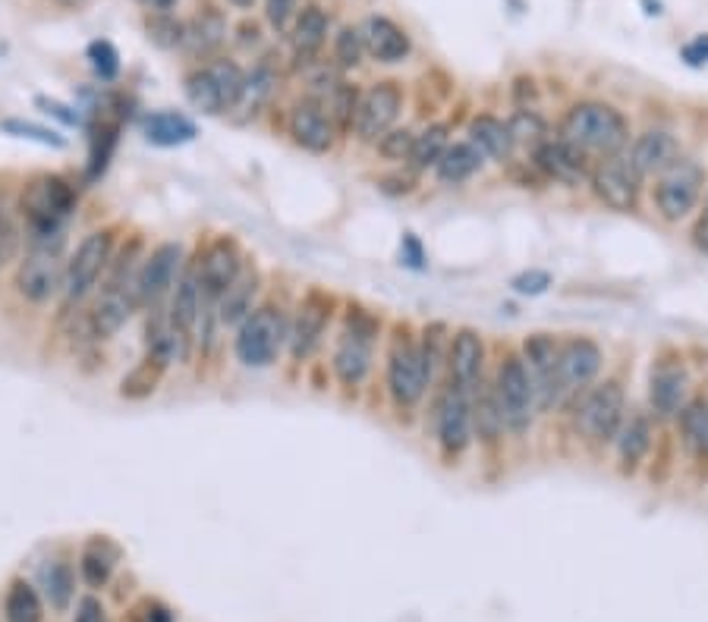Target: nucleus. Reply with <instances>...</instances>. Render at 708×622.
Here are the masks:
<instances>
[{"instance_id":"obj_25","label":"nucleus","mask_w":708,"mask_h":622,"mask_svg":"<svg viewBox=\"0 0 708 622\" xmlns=\"http://www.w3.org/2000/svg\"><path fill=\"white\" fill-rule=\"evenodd\" d=\"M327 318H331L327 298L312 293V296L302 302L300 315H297V325L290 330V346H293V355H297V358H302V355H309V352L315 350V343H319L322 333H325Z\"/></svg>"},{"instance_id":"obj_47","label":"nucleus","mask_w":708,"mask_h":622,"mask_svg":"<svg viewBox=\"0 0 708 622\" xmlns=\"http://www.w3.org/2000/svg\"><path fill=\"white\" fill-rule=\"evenodd\" d=\"M76 622H105V607L98 597H82L80 610H76Z\"/></svg>"},{"instance_id":"obj_49","label":"nucleus","mask_w":708,"mask_h":622,"mask_svg":"<svg viewBox=\"0 0 708 622\" xmlns=\"http://www.w3.org/2000/svg\"><path fill=\"white\" fill-rule=\"evenodd\" d=\"M696 243L703 252H708V202H706V211H703V220H699V227H696Z\"/></svg>"},{"instance_id":"obj_22","label":"nucleus","mask_w":708,"mask_h":622,"mask_svg":"<svg viewBox=\"0 0 708 622\" xmlns=\"http://www.w3.org/2000/svg\"><path fill=\"white\" fill-rule=\"evenodd\" d=\"M362 45L365 51L382 60V63H397L409 54V38L397 23H391L387 16H369L362 26Z\"/></svg>"},{"instance_id":"obj_14","label":"nucleus","mask_w":708,"mask_h":622,"mask_svg":"<svg viewBox=\"0 0 708 622\" xmlns=\"http://www.w3.org/2000/svg\"><path fill=\"white\" fill-rule=\"evenodd\" d=\"M183 265V248L173 243L158 245L152 258L142 265L136 273V298L142 305H158L173 286H177V271Z\"/></svg>"},{"instance_id":"obj_17","label":"nucleus","mask_w":708,"mask_h":622,"mask_svg":"<svg viewBox=\"0 0 708 622\" xmlns=\"http://www.w3.org/2000/svg\"><path fill=\"white\" fill-rule=\"evenodd\" d=\"M195 273H199L202 296L218 302L233 286V280L240 277V255H237V248L227 243L212 245L208 255H205V261H202V268Z\"/></svg>"},{"instance_id":"obj_42","label":"nucleus","mask_w":708,"mask_h":622,"mask_svg":"<svg viewBox=\"0 0 708 622\" xmlns=\"http://www.w3.org/2000/svg\"><path fill=\"white\" fill-rule=\"evenodd\" d=\"M412 142H416V136L409 130H394V133H384L382 142H379V151L387 161H409Z\"/></svg>"},{"instance_id":"obj_37","label":"nucleus","mask_w":708,"mask_h":622,"mask_svg":"<svg viewBox=\"0 0 708 622\" xmlns=\"http://www.w3.org/2000/svg\"><path fill=\"white\" fill-rule=\"evenodd\" d=\"M272 85H274V76L265 70V66L255 70V73L243 82V95H240V105H237V108H245L249 113H255V110L265 105V98L272 95Z\"/></svg>"},{"instance_id":"obj_3","label":"nucleus","mask_w":708,"mask_h":622,"mask_svg":"<svg viewBox=\"0 0 708 622\" xmlns=\"http://www.w3.org/2000/svg\"><path fill=\"white\" fill-rule=\"evenodd\" d=\"M624 425V390L617 380H604L586 390L576 406V431L592 443L614 440Z\"/></svg>"},{"instance_id":"obj_39","label":"nucleus","mask_w":708,"mask_h":622,"mask_svg":"<svg viewBox=\"0 0 708 622\" xmlns=\"http://www.w3.org/2000/svg\"><path fill=\"white\" fill-rule=\"evenodd\" d=\"M514 142H542L545 136V120L536 110H517L514 120L507 123Z\"/></svg>"},{"instance_id":"obj_30","label":"nucleus","mask_w":708,"mask_h":622,"mask_svg":"<svg viewBox=\"0 0 708 622\" xmlns=\"http://www.w3.org/2000/svg\"><path fill=\"white\" fill-rule=\"evenodd\" d=\"M435 167L444 183H464L482 167V151L472 142H457V145H447V151L441 155Z\"/></svg>"},{"instance_id":"obj_31","label":"nucleus","mask_w":708,"mask_h":622,"mask_svg":"<svg viewBox=\"0 0 708 622\" xmlns=\"http://www.w3.org/2000/svg\"><path fill=\"white\" fill-rule=\"evenodd\" d=\"M617 453H621V462L627 465V468H636L643 456L649 453V447H652V428H649V422L643 418V415H633L629 422L621 425V431H617Z\"/></svg>"},{"instance_id":"obj_48","label":"nucleus","mask_w":708,"mask_h":622,"mask_svg":"<svg viewBox=\"0 0 708 622\" xmlns=\"http://www.w3.org/2000/svg\"><path fill=\"white\" fill-rule=\"evenodd\" d=\"M683 57H686L689 63H706V60H708V38H696L693 45H686V48H683Z\"/></svg>"},{"instance_id":"obj_46","label":"nucleus","mask_w":708,"mask_h":622,"mask_svg":"<svg viewBox=\"0 0 708 622\" xmlns=\"http://www.w3.org/2000/svg\"><path fill=\"white\" fill-rule=\"evenodd\" d=\"M265 7H268V23L277 32H284L290 16H293V0H265Z\"/></svg>"},{"instance_id":"obj_23","label":"nucleus","mask_w":708,"mask_h":622,"mask_svg":"<svg viewBox=\"0 0 708 622\" xmlns=\"http://www.w3.org/2000/svg\"><path fill=\"white\" fill-rule=\"evenodd\" d=\"M290 133L305 151H315V155H322L334 145V123L327 120V113L315 101H305V105L293 110Z\"/></svg>"},{"instance_id":"obj_52","label":"nucleus","mask_w":708,"mask_h":622,"mask_svg":"<svg viewBox=\"0 0 708 622\" xmlns=\"http://www.w3.org/2000/svg\"><path fill=\"white\" fill-rule=\"evenodd\" d=\"M230 3H237V7H243V10H245V7H252L255 0H230Z\"/></svg>"},{"instance_id":"obj_35","label":"nucleus","mask_w":708,"mask_h":622,"mask_svg":"<svg viewBox=\"0 0 708 622\" xmlns=\"http://www.w3.org/2000/svg\"><path fill=\"white\" fill-rule=\"evenodd\" d=\"M444 151H447V130H444V126H429L422 136H416V142H412L409 163H412L416 170L435 167Z\"/></svg>"},{"instance_id":"obj_11","label":"nucleus","mask_w":708,"mask_h":622,"mask_svg":"<svg viewBox=\"0 0 708 622\" xmlns=\"http://www.w3.org/2000/svg\"><path fill=\"white\" fill-rule=\"evenodd\" d=\"M435 425L441 447L447 453H464L466 447H469V437H472V403H469V393L460 390L457 383L444 387V393L437 400Z\"/></svg>"},{"instance_id":"obj_50","label":"nucleus","mask_w":708,"mask_h":622,"mask_svg":"<svg viewBox=\"0 0 708 622\" xmlns=\"http://www.w3.org/2000/svg\"><path fill=\"white\" fill-rule=\"evenodd\" d=\"M139 3H145L148 10H158V13H167L177 0H139Z\"/></svg>"},{"instance_id":"obj_40","label":"nucleus","mask_w":708,"mask_h":622,"mask_svg":"<svg viewBox=\"0 0 708 622\" xmlns=\"http://www.w3.org/2000/svg\"><path fill=\"white\" fill-rule=\"evenodd\" d=\"M88 60H92V70L105 82H110L120 73V57H117L110 41H92L88 45Z\"/></svg>"},{"instance_id":"obj_44","label":"nucleus","mask_w":708,"mask_h":622,"mask_svg":"<svg viewBox=\"0 0 708 622\" xmlns=\"http://www.w3.org/2000/svg\"><path fill=\"white\" fill-rule=\"evenodd\" d=\"M3 130H7V133H16V136H23V138H35V142H41V145H55V148H60V145H63V138L57 136V133H51V130H41V126H35V123H23V120H7V123H3Z\"/></svg>"},{"instance_id":"obj_41","label":"nucleus","mask_w":708,"mask_h":622,"mask_svg":"<svg viewBox=\"0 0 708 622\" xmlns=\"http://www.w3.org/2000/svg\"><path fill=\"white\" fill-rule=\"evenodd\" d=\"M362 51H365V45H362V32H359V28H344V32L337 35L334 57H337L340 66H356Z\"/></svg>"},{"instance_id":"obj_10","label":"nucleus","mask_w":708,"mask_h":622,"mask_svg":"<svg viewBox=\"0 0 708 622\" xmlns=\"http://www.w3.org/2000/svg\"><path fill=\"white\" fill-rule=\"evenodd\" d=\"M592 190L611 211H633L639 202V173L633 170L629 158H601L596 170H589Z\"/></svg>"},{"instance_id":"obj_2","label":"nucleus","mask_w":708,"mask_h":622,"mask_svg":"<svg viewBox=\"0 0 708 622\" xmlns=\"http://www.w3.org/2000/svg\"><path fill=\"white\" fill-rule=\"evenodd\" d=\"M494 406L501 415V425H507L511 431H529L532 418H536V387L526 371V362L519 355H507L497 368V380H494Z\"/></svg>"},{"instance_id":"obj_15","label":"nucleus","mask_w":708,"mask_h":622,"mask_svg":"<svg viewBox=\"0 0 708 622\" xmlns=\"http://www.w3.org/2000/svg\"><path fill=\"white\" fill-rule=\"evenodd\" d=\"M601 371V350L586 340V337H573L567 343L557 346V383L564 393L583 390L586 383Z\"/></svg>"},{"instance_id":"obj_26","label":"nucleus","mask_w":708,"mask_h":622,"mask_svg":"<svg viewBox=\"0 0 708 622\" xmlns=\"http://www.w3.org/2000/svg\"><path fill=\"white\" fill-rule=\"evenodd\" d=\"M469 138L482 151V158H494V161H507L517 145L507 123H501L497 117H476L469 126Z\"/></svg>"},{"instance_id":"obj_28","label":"nucleus","mask_w":708,"mask_h":622,"mask_svg":"<svg viewBox=\"0 0 708 622\" xmlns=\"http://www.w3.org/2000/svg\"><path fill=\"white\" fill-rule=\"evenodd\" d=\"M145 138L152 145H161V148H173V145H187L195 138V123L187 120L183 113H152L145 120Z\"/></svg>"},{"instance_id":"obj_18","label":"nucleus","mask_w":708,"mask_h":622,"mask_svg":"<svg viewBox=\"0 0 708 622\" xmlns=\"http://www.w3.org/2000/svg\"><path fill=\"white\" fill-rule=\"evenodd\" d=\"M681 161V145L677 138L664 130H652L646 136L636 138L633 145V155H629V163L639 176H655V173H664L668 167Z\"/></svg>"},{"instance_id":"obj_27","label":"nucleus","mask_w":708,"mask_h":622,"mask_svg":"<svg viewBox=\"0 0 708 622\" xmlns=\"http://www.w3.org/2000/svg\"><path fill=\"white\" fill-rule=\"evenodd\" d=\"M202 286H199V273L190 271L177 280L173 290V302H170V321L180 327L183 333H190L199 325V312H202Z\"/></svg>"},{"instance_id":"obj_45","label":"nucleus","mask_w":708,"mask_h":622,"mask_svg":"<svg viewBox=\"0 0 708 622\" xmlns=\"http://www.w3.org/2000/svg\"><path fill=\"white\" fill-rule=\"evenodd\" d=\"M548 283H551V277L545 271H532V273H523L514 280V290L523 293V296H539V293H545Z\"/></svg>"},{"instance_id":"obj_24","label":"nucleus","mask_w":708,"mask_h":622,"mask_svg":"<svg viewBox=\"0 0 708 622\" xmlns=\"http://www.w3.org/2000/svg\"><path fill=\"white\" fill-rule=\"evenodd\" d=\"M369 362H372V340H369L365 330L353 327V333H344V340L337 343L334 371L347 387H356L359 380L369 375Z\"/></svg>"},{"instance_id":"obj_33","label":"nucleus","mask_w":708,"mask_h":622,"mask_svg":"<svg viewBox=\"0 0 708 622\" xmlns=\"http://www.w3.org/2000/svg\"><path fill=\"white\" fill-rule=\"evenodd\" d=\"M252 296H255V277H237L233 286L218 298L220 321L224 325H240L252 315Z\"/></svg>"},{"instance_id":"obj_8","label":"nucleus","mask_w":708,"mask_h":622,"mask_svg":"<svg viewBox=\"0 0 708 622\" xmlns=\"http://www.w3.org/2000/svg\"><path fill=\"white\" fill-rule=\"evenodd\" d=\"M703 183H706V170L696 161H677L661 173V183L655 190V205L668 220H681L686 217L699 195H703Z\"/></svg>"},{"instance_id":"obj_7","label":"nucleus","mask_w":708,"mask_h":622,"mask_svg":"<svg viewBox=\"0 0 708 622\" xmlns=\"http://www.w3.org/2000/svg\"><path fill=\"white\" fill-rule=\"evenodd\" d=\"M432 358L425 355L422 346L400 340L391 358H387V387L397 406H416L425 397V387L432 380Z\"/></svg>"},{"instance_id":"obj_38","label":"nucleus","mask_w":708,"mask_h":622,"mask_svg":"<svg viewBox=\"0 0 708 622\" xmlns=\"http://www.w3.org/2000/svg\"><path fill=\"white\" fill-rule=\"evenodd\" d=\"M683 431L699 453H708V403H696L683 415Z\"/></svg>"},{"instance_id":"obj_32","label":"nucleus","mask_w":708,"mask_h":622,"mask_svg":"<svg viewBox=\"0 0 708 622\" xmlns=\"http://www.w3.org/2000/svg\"><path fill=\"white\" fill-rule=\"evenodd\" d=\"M38 578H41V588H45L48 603L63 613V610L70 607V597H73V569H70V563H63V560H48V563L41 566V572H38Z\"/></svg>"},{"instance_id":"obj_4","label":"nucleus","mask_w":708,"mask_h":622,"mask_svg":"<svg viewBox=\"0 0 708 622\" xmlns=\"http://www.w3.org/2000/svg\"><path fill=\"white\" fill-rule=\"evenodd\" d=\"M243 82L245 76L237 63L218 60V63H208L205 70L192 73L187 80V95H190L192 108H199L202 113H224V110L240 105Z\"/></svg>"},{"instance_id":"obj_36","label":"nucleus","mask_w":708,"mask_h":622,"mask_svg":"<svg viewBox=\"0 0 708 622\" xmlns=\"http://www.w3.org/2000/svg\"><path fill=\"white\" fill-rule=\"evenodd\" d=\"M113 560H117V557H113V553H105L101 544L88 547L85 557H82V575H85V582H88L92 588H101L110 578V572H113Z\"/></svg>"},{"instance_id":"obj_43","label":"nucleus","mask_w":708,"mask_h":622,"mask_svg":"<svg viewBox=\"0 0 708 622\" xmlns=\"http://www.w3.org/2000/svg\"><path fill=\"white\" fill-rule=\"evenodd\" d=\"M148 35L161 45V48H173V45H180L183 41V26L180 23H173L167 13H161L158 20H152L148 23Z\"/></svg>"},{"instance_id":"obj_20","label":"nucleus","mask_w":708,"mask_h":622,"mask_svg":"<svg viewBox=\"0 0 708 622\" xmlns=\"http://www.w3.org/2000/svg\"><path fill=\"white\" fill-rule=\"evenodd\" d=\"M689 378L681 365H658L652 371V387H649V403L658 418L677 415L686 403Z\"/></svg>"},{"instance_id":"obj_13","label":"nucleus","mask_w":708,"mask_h":622,"mask_svg":"<svg viewBox=\"0 0 708 622\" xmlns=\"http://www.w3.org/2000/svg\"><path fill=\"white\" fill-rule=\"evenodd\" d=\"M110 258V233H92L85 236L76 248V255L70 258L67 271H63V290L70 298H82L95 280L101 277L105 265Z\"/></svg>"},{"instance_id":"obj_6","label":"nucleus","mask_w":708,"mask_h":622,"mask_svg":"<svg viewBox=\"0 0 708 622\" xmlns=\"http://www.w3.org/2000/svg\"><path fill=\"white\" fill-rule=\"evenodd\" d=\"M76 205V195L73 190L57 180V176H41L28 186L26 198H23V208H26L28 220H32V230H35V243L55 236L60 240V223L70 217Z\"/></svg>"},{"instance_id":"obj_51","label":"nucleus","mask_w":708,"mask_h":622,"mask_svg":"<svg viewBox=\"0 0 708 622\" xmlns=\"http://www.w3.org/2000/svg\"><path fill=\"white\" fill-rule=\"evenodd\" d=\"M57 3H63V7H80L85 0H57Z\"/></svg>"},{"instance_id":"obj_29","label":"nucleus","mask_w":708,"mask_h":622,"mask_svg":"<svg viewBox=\"0 0 708 622\" xmlns=\"http://www.w3.org/2000/svg\"><path fill=\"white\" fill-rule=\"evenodd\" d=\"M327 38V16L322 7H305L293 26V48L300 60H312Z\"/></svg>"},{"instance_id":"obj_1","label":"nucleus","mask_w":708,"mask_h":622,"mask_svg":"<svg viewBox=\"0 0 708 622\" xmlns=\"http://www.w3.org/2000/svg\"><path fill=\"white\" fill-rule=\"evenodd\" d=\"M629 126L621 110L601 101H586L567 110L561 123V142H567L586 158H614L627 145Z\"/></svg>"},{"instance_id":"obj_16","label":"nucleus","mask_w":708,"mask_h":622,"mask_svg":"<svg viewBox=\"0 0 708 622\" xmlns=\"http://www.w3.org/2000/svg\"><path fill=\"white\" fill-rule=\"evenodd\" d=\"M482 362H485V346L476 330H460L451 343V383H457L472 397V390L482 380Z\"/></svg>"},{"instance_id":"obj_34","label":"nucleus","mask_w":708,"mask_h":622,"mask_svg":"<svg viewBox=\"0 0 708 622\" xmlns=\"http://www.w3.org/2000/svg\"><path fill=\"white\" fill-rule=\"evenodd\" d=\"M7 622H41V600L28 582H13L7 591Z\"/></svg>"},{"instance_id":"obj_5","label":"nucleus","mask_w":708,"mask_h":622,"mask_svg":"<svg viewBox=\"0 0 708 622\" xmlns=\"http://www.w3.org/2000/svg\"><path fill=\"white\" fill-rule=\"evenodd\" d=\"M287 340V318L280 308H259L252 312L237 333V358L249 368H268L280 355Z\"/></svg>"},{"instance_id":"obj_19","label":"nucleus","mask_w":708,"mask_h":622,"mask_svg":"<svg viewBox=\"0 0 708 622\" xmlns=\"http://www.w3.org/2000/svg\"><path fill=\"white\" fill-rule=\"evenodd\" d=\"M536 161H539V167L545 170L551 180L564 183V186H576V183H583V180L589 176V163H586L589 158L579 155L576 148H571V145L561 142V138L539 145Z\"/></svg>"},{"instance_id":"obj_9","label":"nucleus","mask_w":708,"mask_h":622,"mask_svg":"<svg viewBox=\"0 0 708 622\" xmlns=\"http://www.w3.org/2000/svg\"><path fill=\"white\" fill-rule=\"evenodd\" d=\"M400 105H404V95L394 82H379L372 85L359 101H356V113H353V126L356 136L362 142H379L384 133H391L397 113H400Z\"/></svg>"},{"instance_id":"obj_12","label":"nucleus","mask_w":708,"mask_h":622,"mask_svg":"<svg viewBox=\"0 0 708 622\" xmlns=\"http://www.w3.org/2000/svg\"><path fill=\"white\" fill-rule=\"evenodd\" d=\"M20 293L32 302H45L57 293V286L63 283V265H60V252H57V243L51 245L48 240L45 243H35L32 255L23 261L20 268Z\"/></svg>"},{"instance_id":"obj_21","label":"nucleus","mask_w":708,"mask_h":622,"mask_svg":"<svg viewBox=\"0 0 708 622\" xmlns=\"http://www.w3.org/2000/svg\"><path fill=\"white\" fill-rule=\"evenodd\" d=\"M136 302H139L136 286H123L120 280H113L108 290L101 293L98 305H95V315H92L95 333H98V337H110V333H117L120 327L130 321Z\"/></svg>"}]
</instances>
